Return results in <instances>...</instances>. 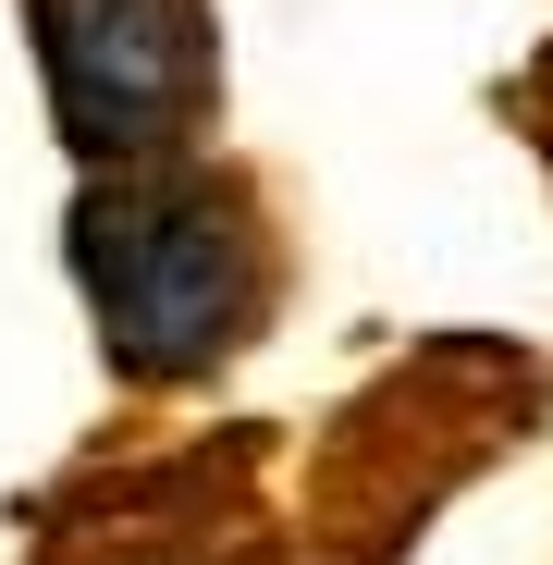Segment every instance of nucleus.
Listing matches in <instances>:
<instances>
[{
	"mask_svg": "<svg viewBox=\"0 0 553 565\" xmlns=\"http://www.w3.org/2000/svg\"><path fill=\"white\" fill-rule=\"evenodd\" d=\"M62 270L124 394H198L284 308V222H270L258 172L234 160L111 172V184H74Z\"/></svg>",
	"mask_w": 553,
	"mask_h": 565,
	"instance_id": "nucleus-1",
	"label": "nucleus"
},
{
	"mask_svg": "<svg viewBox=\"0 0 553 565\" xmlns=\"http://www.w3.org/2000/svg\"><path fill=\"white\" fill-rule=\"evenodd\" d=\"M541 430V356L529 344H418L382 369L320 443L284 565H406L418 529L468 492L492 443Z\"/></svg>",
	"mask_w": 553,
	"mask_h": 565,
	"instance_id": "nucleus-2",
	"label": "nucleus"
},
{
	"mask_svg": "<svg viewBox=\"0 0 553 565\" xmlns=\"http://www.w3.org/2000/svg\"><path fill=\"white\" fill-rule=\"evenodd\" d=\"M38 99L86 184L210 160L222 124V13L210 0H25Z\"/></svg>",
	"mask_w": 553,
	"mask_h": 565,
	"instance_id": "nucleus-3",
	"label": "nucleus"
},
{
	"mask_svg": "<svg viewBox=\"0 0 553 565\" xmlns=\"http://www.w3.org/2000/svg\"><path fill=\"white\" fill-rule=\"evenodd\" d=\"M246 467H258V430H234L222 455H172L136 480L62 492L38 516V565H284Z\"/></svg>",
	"mask_w": 553,
	"mask_h": 565,
	"instance_id": "nucleus-4",
	"label": "nucleus"
},
{
	"mask_svg": "<svg viewBox=\"0 0 553 565\" xmlns=\"http://www.w3.org/2000/svg\"><path fill=\"white\" fill-rule=\"evenodd\" d=\"M504 111H517V136H529V148L553 160V50H541V62H529V74L504 86Z\"/></svg>",
	"mask_w": 553,
	"mask_h": 565,
	"instance_id": "nucleus-5",
	"label": "nucleus"
}]
</instances>
